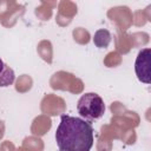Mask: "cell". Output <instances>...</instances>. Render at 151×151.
Segmentation results:
<instances>
[{"label":"cell","mask_w":151,"mask_h":151,"mask_svg":"<svg viewBox=\"0 0 151 151\" xmlns=\"http://www.w3.org/2000/svg\"><path fill=\"white\" fill-rule=\"evenodd\" d=\"M150 60H151V50L143 48L139 51L134 63L136 76L139 81L144 84L151 83V73H150Z\"/></svg>","instance_id":"6"},{"label":"cell","mask_w":151,"mask_h":151,"mask_svg":"<svg viewBox=\"0 0 151 151\" xmlns=\"http://www.w3.org/2000/svg\"><path fill=\"white\" fill-rule=\"evenodd\" d=\"M25 13V6L13 0H0V21L4 27H13Z\"/></svg>","instance_id":"4"},{"label":"cell","mask_w":151,"mask_h":151,"mask_svg":"<svg viewBox=\"0 0 151 151\" xmlns=\"http://www.w3.org/2000/svg\"><path fill=\"white\" fill-rule=\"evenodd\" d=\"M51 127H52L51 118L48 116L40 114L33 119L32 125H31V132L35 137H41V136L46 134Z\"/></svg>","instance_id":"10"},{"label":"cell","mask_w":151,"mask_h":151,"mask_svg":"<svg viewBox=\"0 0 151 151\" xmlns=\"http://www.w3.org/2000/svg\"><path fill=\"white\" fill-rule=\"evenodd\" d=\"M107 18L118 32H126L132 25V12L127 6H116L107 11Z\"/></svg>","instance_id":"5"},{"label":"cell","mask_w":151,"mask_h":151,"mask_svg":"<svg viewBox=\"0 0 151 151\" xmlns=\"http://www.w3.org/2000/svg\"><path fill=\"white\" fill-rule=\"evenodd\" d=\"M40 110L45 116H58L66 111L65 100L53 93L45 94L40 101Z\"/></svg>","instance_id":"7"},{"label":"cell","mask_w":151,"mask_h":151,"mask_svg":"<svg viewBox=\"0 0 151 151\" xmlns=\"http://www.w3.org/2000/svg\"><path fill=\"white\" fill-rule=\"evenodd\" d=\"M33 79L28 74H21L15 81V91L19 93H26L32 88Z\"/></svg>","instance_id":"17"},{"label":"cell","mask_w":151,"mask_h":151,"mask_svg":"<svg viewBox=\"0 0 151 151\" xmlns=\"http://www.w3.org/2000/svg\"><path fill=\"white\" fill-rule=\"evenodd\" d=\"M37 52L44 61L52 64L53 61V47L50 40H41L37 46Z\"/></svg>","instance_id":"14"},{"label":"cell","mask_w":151,"mask_h":151,"mask_svg":"<svg viewBox=\"0 0 151 151\" xmlns=\"http://www.w3.org/2000/svg\"><path fill=\"white\" fill-rule=\"evenodd\" d=\"M77 5L73 1L63 0L58 4V14L55 18V21L59 26L64 27L71 24L73 17L77 14Z\"/></svg>","instance_id":"9"},{"label":"cell","mask_w":151,"mask_h":151,"mask_svg":"<svg viewBox=\"0 0 151 151\" xmlns=\"http://www.w3.org/2000/svg\"><path fill=\"white\" fill-rule=\"evenodd\" d=\"M114 42H116V50H117L116 52H118L119 54L120 53L126 54L132 48L130 34H127L126 32H118L114 38Z\"/></svg>","instance_id":"11"},{"label":"cell","mask_w":151,"mask_h":151,"mask_svg":"<svg viewBox=\"0 0 151 151\" xmlns=\"http://www.w3.org/2000/svg\"><path fill=\"white\" fill-rule=\"evenodd\" d=\"M97 151H112V139L101 132L97 142Z\"/></svg>","instance_id":"22"},{"label":"cell","mask_w":151,"mask_h":151,"mask_svg":"<svg viewBox=\"0 0 151 151\" xmlns=\"http://www.w3.org/2000/svg\"><path fill=\"white\" fill-rule=\"evenodd\" d=\"M139 116L134 111L129 110H126L122 114H117L111 118V125H113L120 133H123L125 130L137 127L139 125Z\"/></svg>","instance_id":"8"},{"label":"cell","mask_w":151,"mask_h":151,"mask_svg":"<svg viewBox=\"0 0 151 151\" xmlns=\"http://www.w3.org/2000/svg\"><path fill=\"white\" fill-rule=\"evenodd\" d=\"M130 39H131L132 48L133 47H140V46H145L149 42L150 35L146 32H136V33L130 34Z\"/></svg>","instance_id":"20"},{"label":"cell","mask_w":151,"mask_h":151,"mask_svg":"<svg viewBox=\"0 0 151 151\" xmlns=\"http://www.w3.org/2000/svg\"><path fill=\"white\" fill-rule=\"evenodd\" d=\"M50 86L53 90L68 91L73 94L81 93L84 90V83L81 79L77 78L74 74L66 71L55 72L50 79Z\"/></svg>","instance_id":"3"},{"label":"cell","mask_w":151,"mask_h":151,"mask_svg":"<svg viewBox=\"0 0 151 151\" xmlns=\"http://www.w3.org/2000/svg\"><path fill=\"white\" fill-rule=\"evenodd\" d=\"M103 63H104V65L106 67H117V66H119L122 64V57H120V54L118 52L112 51V52H109L106 54V57L104 58Z\"/></svg>","instance_id":"21"},{"label":"cell","mask_w":151,"mask_h":151,"mask_svg":"<svg viewBox=\"0 0 151 151\" xmlns=\"http://www.w3.org/2000/svg\"><path fill=\"white\" fill-rule=\"evenodd\" d=\"M0 151H17V149L11 140H4L0 144Z\"/></svg>","instance_id":"25"},{"label":"cell","mask_w":151,"mask_h":151,"mask_svg":"<svg viewBox=\"0 0 151 151\" xmlns=\"http://www.w3.org/2000/svg\"><path fill=\"white\" fill-rule=\"evenodd\" d=\"M14 79H15L14 71L8 65L5 64L4 71L0 73V87H6L12 85L14 83Z\"/></svg>","instance_id":"18"},{"label":"cell","mask_w":151,"mask_h":151,"mask_svg":"<svg viewBox=\"0 0 151 151\" xmlns=\"http://www.w3.org/2000/svg\"><path fill=\"white\" fill-rule=\"evenodd\" d=\"M4 134H5V124L2 120H0V139L4 137Z\"/></svg>","instance_id":"26"},{"label":"cell","mask_w":151,"mask_h":151,"mask_svg":"<svg viewBox=\"0 0 151 151\" xmlns=\"http://www.w3.org/2000/svg\"><path fill=\"white\" fill-rule=\"evenodd\" d=\"M110 110H111V112L113 113V116H117V114L124 113L127 109H126L122 103H119V101H113V103L111 104V106H110Z\"/></svg>","instance_id":"24"},{"label":"cell","mask_w":151,"mask_h":151,"mask_svg":"<svg viewBox=\"0 0 151 151\" xmlns=\"http://www.w3.org/2000/svg\"><path fill=\"white\" fill-rule=\"evenodd\" d=\"M4 67H5V63H4V61L0 59V73L4 71Z\"/></svg>","instance_id":"27"},{"label":"cell","mask_w":151,"mask_h":151,"mask_svg":"<svg viewBox=\"0 0 151 151\" xmlns=\"http://www.w3.org/2000/svg\"><path fill=\"white\" fill-rule=\"evenodd\" d=\"M151 5H149L145 9H138L134 13H132V24L134 26H144L147 21L151 20V14H150Z\"/></svg>","instance_id":"16"},{"label":"cell","mask_w":151,"mask_h":151,"mask_svg":"<svg viewBox=\"0 0 151 151\" xmlns=\"http://www.w3.org/2000/svg\"><path fill=\"white\" fill-rule=\"evenodd\" d=\"M120 139H122L125 144L131 145V144H134V143H136V140H137V134H136V132H134L133 129H129V130H125V131L122 133Z\"/></svg>","instance_id":"23"},{"label":"cell","mask_w":151,"mask_h":151,"mask_svg":"<svg viewBox=\"0 0 151 151\" xmlns=\"http://www.w3.org/2000/svg\"><path fill=\"white\" fill-rule=\"evenodd\" d=\"M55 142L59 151H90L94 143L93 127L85 119L61 114Z\"/></svg>","instance_id":"1"},{"label":"cell","mask_w":151,"mask_h":151,"mask_svg":"<svg viewBox=\"0 0 151 151\" xmlns=\"http://www.w3.org/2000/svg\"><path fill=\"white\" fill-rule=\"evenodd\" d=\"M58 4L55 1H46V0H42L40 6H38L34 11L35 15L42 20V21H48L53 14V8L57 6Z\"/></svg>","instance_id":"12"},{"label":"cell","mask_w":151,"mask_h":151,"mask_svg":"<svg viewBox=\"0 0 151 151\" xmlns=\"http://www.w3.org/2000/svg\"><path fill=\"white\" fill-rule=\"evenodd\" d=\"M17 151H44V142L40 137H26Z\"/></svg>","instance_id":"13"},{"label":"cell","mask_w":151,"mask_h":151,"mask_svg":"<svg viewBox=\"0 0 151 151\" xmlns=\"http://www.w3.org/2000/svg\"><path fill=\"white\" fill-rule=\"evenodd\" d=\"M77 110L78 113L85 119H99L105 112V104L99 94L88 92L79 98L77 103Z\"/></svg>","instance_id":"2"},{"label":"cell","mask_w":151,"mask_h":151,"mask_svg":"<svg viewBox=\"0 0 151 151\" xmlns=\"http://www.w3.org/2000/svg\"><path fill=\"white\" fill-rule=\"evenodd\" d=\"M72 35H73L74 41L78 42V44H80V45H86L91 40V35H90L88 31L85 29V28H83V27L74 28L73 32H72Z\"/></svg>","instance_id":"19"},{"label":"cell","mask_w":151,"mask_h":151,"mask_svg":"<svg viewBox=\"0 0 151 151\" xmlns=\"http://www.w3.org/2000/svg\"><path fill=\"white\" fill-rule=\"evenodd\" d=\"M111 39H112V35H111L110 31H107L105 28H100L94 33L93 42L99 48H106L109 46V44L111 42Z\"/></svg>","instance_id":"15"}]
</instances>
